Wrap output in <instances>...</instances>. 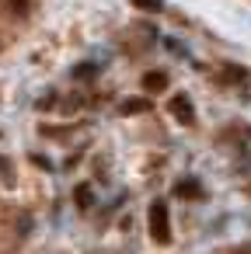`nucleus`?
Masks as SVG:
<instances>
[{
  "label": "nucleus",
  "mask_w": 251,
  "mask_h": 254,
  "mask_svg": "<svg viewBox=\"0 0 251 254\" xmlns=\"http://www.w3.org/2000/svg\"><path fill=\"white\" fill-rule=\"evenodd\" d=\"M147 223H150V237L157 244H167L171 240V212H167V202H154L150 212H147Z\"/></svg>",
  "instance_id": "f257e3e1"
},
{
  "label": "nucleus",
  "mask_w": 251,
  "mask_h": 254,
  "mask_svg": "<svg viewBox=\"0 0 251 254\" xmlns=\"http://www.w3.org/2000/svg\"><path fill=\"white\" fill-rule=\"evenodd\" d=\"M171 112H174V115H178V122H185V126H192V122H195L192 101H188L185 94H174V98H171Z\"/></svg>",
  "instance_id": "f03ea898"
},
{
  "label": "nucleus",
  "mask_w": 251,
  "mask_h": 254,
  "mask_svg": "<svg viewBox=\"0 0 251 254\" xmlns=\"http://www.w3.org/2000/svg\"><path fill=\"white\" fill-rule=\"evenodd\" d=\"M167 87V73H161V70H150V73H143V91H164Z\"/></svg>",
  "instance_id": "7ed1b4c3"
},
{
  "label": "nucleus",
  "mask_w": 251,
  "mask_h": 254,
  "mask_svg": "<svg viewBox=\"0 0 251 254\" xmlns=\"http://www.w3.org/2000/svg\"><path fill=\"white\" fill-rule=\"evenodd\" d=\"M147 108H150V101H147V98H129V101L122 105V112H126V115H133V112H147Z\"/></svg>",
  "instance_id": "20e7f679"
},
{
  "label": "nucleus",
  "mask_w": 251,
  "mask_h": 254,
  "mask_svg": "<svg viewBox=\"0 0 251 254\" xmlns=\"http://www.w3.org/2000/svg\"><path fill=\"white\" fill-rule=\"evenodd\" d=\"M174 191H178V195H185V198H188V195H192V198H199V195H202L199 181H181V185H178Z\"/></svg>",
  "instance_id": "39448f33"
},
{
  "label": "nucleus",
  "mask_w": 251,
  "mask_h": 254,
  "mask_svg": "<svg viewBox=\"0 0 251 254\" xmlns=\"http://www.w3.org/2000/svg\"><path fill=\"white\" fill-rule=\"evenodd\" d=\"M133 4H136L140 11H150V14H157V11H164V0H133Z\"/></svg>",
  "instance_id": "423d86ee"
},
{
  "label": "nucleus",
  "mask_w": 251,
  "mask_h": 254,
  "mask_svg": "<svg viewBox=\"0 0 251 254\" xmlns=\"http://www.w3.org/2000/svg\"><path fill=\"white\" fill-rule=\"evenodd\" d=\"M7 11H11L14 18H21V14H28V0H7Z\"/></svg>",
  "instance_id": "0eeeda50"
},
{
  "label": "nucleus",
  "mask_w": 251,
  "mask_h": 254,
  "mask_svg": "<svg viewBox=\"0 0 251 254\" xmlns=\"http://www.w3.org/2000/svg\"><path fill=\"white\" fill-rule=\"evenodd\" d=\"M77 205H81V209H87V205H91V188H87V185H81V188H77Z\"/></svg>",
  "instance_id": "6e6552de"
},
{
  "label": "nucleus",
  "mask_w": 251,
  "mask_h": 254,
  "mask_svg": "<svg viewBox=\"0 0 251 254\" xmlns=\"http://www.w3.org/2000/svg\"><path fill=\"white\" fill-rule=\"evenodd\" d=\"M223 77H227V80H244L248 73H244L241 66H227V73H223Z\"/></svg>",
  "instance_id": "1a4fd4ad"
}]
</instances>
